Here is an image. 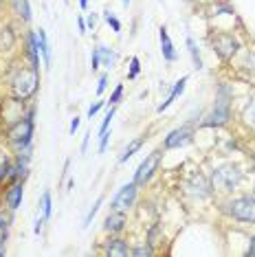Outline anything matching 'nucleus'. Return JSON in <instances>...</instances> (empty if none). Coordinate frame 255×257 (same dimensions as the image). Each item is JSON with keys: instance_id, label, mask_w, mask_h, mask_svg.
Listing matches in <instances>:
<instances>
[{"instance_id": "obj_1", "label": "nucleus", "mask_w": 255, "mask_h": 257, "mask_svg": "<svg viewBox=\"0 0 255 257\" xmlns=\"http://www.w3.org/2000/svg\"><path fill=\"white\" fill-rule=\"evenodd\" d=\"M38 88V71L36 68H22L11 81V90L16 99H29Z\"/></svg>"}, {"instance_id": "obj_2", "label": "nucleus", "mask_w": 255, "mask_h": 257, "mask_svg": "<svg viewBox=\"0 0 255 257\" xmlns=\"http://www.w3.org/2000/svg\"><path fill=\"white\" fill-rule=\"evenodd\" d=\"M240 180H242V172L237 165H224L213 174V185H216L220 191H231L233 187H237Z\"/></svg>"}, {"instance_id": "obj_3", "label": "nucleus", "mask_w": 255, "mask_h": 257, "mask_svg": "<svg viewBox=\"0 0 255 257\" xmlns=\"http://www.w3.org/2000/svg\"><path fill=\"white\" fill-rule=\"evenodd\" d=\"M31 116H33V112H29L25 116V121H18L9 132V139L18 143L20 148H27V145L31 143V137H33V119Z\"/></svg>"}, {"instance_id": "obj_4", "label": "nucleus", "mask_w": 255, "mask_h": 257, "mask_svg": "<svg viewBox=\"0 0 255 257\" xmlns=\"http://www.w3.org/2000/svg\"><path fill=\"white\" fill-rule=\"evenodd\" d=\"M229 207H231L229 211L235 220L255 222V198H235Z\"/></svg>"}, {"instance_id": "obj_5", "label": "nucleus", "mask_w": 255, "mask_h": 257, "mask_svg": "<svg viewBox=\"0 0 255 257\" xmlns=\"http://www.w3.org/2000/svg\"><path fill=\"white\" fill-rule=\"evenodd\" d=\"M135 198H137V183H130L125 185L123 189L114 196L112 200V211H128V209L135 204Z\"/></svg>"}, {"instance_id": "obj_6", "label": "nucleus", "mask_w": 255, "mask_h": 257, "mask_svg": "<svg viewBox=\"0 0 255 257\" xmlns=\"http://www.w3.org/2000/svg\"><path fill=\"white\" fill-rule=\"evenodd\" d=\"M213 49H216V53L222 57V60H229V57H233V53L237 51V42L227 33H218V36H213L211 40Z\"/></svg>"}, {"instance_id": "obj_7", "label": "nucleus", "mask_w": 255, "mask_h": 257, "mask_svg": "<svg viewBox=\"0 0 255 257\" xmlns=\"http://www.w3.org/2000/svg\"><path fill=\"white\" fill-rule=\"evenodd\" d=\"M159 161H161V152H152V154L148 156L146 161L139 165L137 169V174H135V183L137 185H143V183H148L150 176L154 174V169L159 167Z\"/></svg>"}, {"instance_id": "obj_8", "label": "nucleus", "mask_w": 255, "mask_h": 257, "mask_svg": "<svg viewBox=\"0 0 255 257\" xmlns=\"http://www.w3.org/2000/svg\"><path fill=\"white\" fill-rule=\"evenodd\" d=\"M90 66L92 71H97L99 66L103 68H112L114 66V53L106 46H99V49L92 51V57H90Z\"/></svg>"}, {"instance_id": "obj_9", "label": "nucleus", "mask_w": 255, "mask_h": 257, "mask_svg": "<svg viewBox=\"0 0 255 257\" xmlns=\"http://www.w3.org/2000/svg\"><path fill=\"white\" fill-rule=\"evenodd\" d=\"M227 119H229V106L224 99H220V103L213 108V112L209 116V125H222L227 123Z\"/></svg>"}, {"instance_id": "obj_10", "label": "nucleus", "mask_w": 255, "mask_h": 257, "mask_svg": "<svg viewBox=\"0 0 255 257\" xmlns=\"http://www.w3.org/2000/svg\"><path fill=\"white\" fill-rule=\"evenodd\" d=\"M189 141V130H174L170 132V137L165 139V148L167 150H174V148H178V145H183V143H187Z\"/></svg>"}, {"instance_id": "obj_11", "label": "nucleus", "mask_w": 255, "mask_h": 257, "mask_svg": "<svg viewBox=\"0 0 255 257\" xmlns=\"http://www.w3.org/2000/svg\"><path fill=\"white\" fill-rule=\"evenodd\" d=\"M159 38H161V49H163V57L167 62H174L176 60V51H174L172 46V40L167 36V29H161L159 31Z\"/></svg>"}, {"instance_id": "obj_12", "label": "nucleus", "mask_w": 255, "mask_h": 257, "mask_svg": "<svg viewBox=\"0 0 255 257\" xmlns=\"http://www.w3.org/2000/svg\"><path fill=\"white\" fill-rule=\"evenodd\" d=\"M123 224H125L123 211H114L112 215H108V218H106V222H103V229L114 233V231H121V229H123Z\"/></svg>"}, {"instance_id": "obj_13", "label": "nucleus", "mask_w": 255, "mask_h": 257, "mask_svg": "<svg viewBox=\"0 0 255 257\" xmlns=\"http://www.w3.org/2000/svg\"><path fill=\"white\" fill-rule=\"evenodd\" d=\"M128 253H130V250H128L123 239H110L106 244V255H110V257H125Z\"/></svg>"}, {"instance_id": "obj_14", "label": "nucleus", "mask_w": 255, "mask_h": 257, "mask_svg": "<svg viewBox=\"0 0 255 257\" xmlns=\"http://www.w3.org/2000/svg\"><path fill=\"white\" fill-rule=\"evenodd\" d=\"M20 202H22V185H14L7 191V204L9 209H18Z\"/></svg>"}, {"instance_id": "obj_15", "label": "nucleus", "mask_w": 255, "mask_h": 257, "mask_svg": "<svg viewBox=\"0 0 255 257\" xmlns=\"http://www.w3.org/2000/svg\"><path fill=\"white\" fill-rule=\"evenodd\" d=\"M185 84H187V77H183L181 81H176V86H174V90L170 92V97H167L165 101H163V103H161V106H159V112H163V110H165L167 106H170V103L174 101V99H176L178 95H181V92L185 90Z\"/></svg>"}, {"instance_id": "obj_16", "label": "nucleus", "mask_w": 255, "mask_h": 257, "mask_svg": "<svg viewBox=\"0 0 255 257\" xmlns=\"http://www.w3.org/2000/svg\"><path fill=\"white\" fill-rule=\"evenodd\" d=\"M38 49H40V53H42L44 57V64L49 66L51 64V49H49V42H46V33L40 29L38 31Z\"/></svg>"}, {"instance_id": "obj_17", "label": "nucleus", "mask_w": 255, "mask_h": 257, "mask_svg": "<svg viewBox=\"0 0 255 257\" xmlns=\"http://www.w3.org/2000/svg\"><path fill=\"white\" fill-rule=\"evenodd\" d=\"M242 119H244V123H246V125L255 127V99H251V101L246 103L244 112H242Z\"/></svg>"}, {"instance_id": "obj_18", "label": "nucleus", "mask_w": 255, "mask_h": 257, "mask_svg": "<svg viewBox=\"0 0 255 257\" xmlns=\"http://www.w3.org/2000/svg\"><path fill=\"white\" fill-rule=\"evenodd\" d=\"M16 11L22 20H31V9H29V3L27 0H16Z\"/></svg>"}, {"instance_id": "obj_19", "label": "nucleus", "mask_w": 255, "mask_h": 257, "mask_svg": "<svg viewBox=\"0 0 255 257\" xmlns=\"http://www.w3.org/2000/svg\"><path fill=\"white\" fill-rule=\"evenodd\" d=\"M141 145H143V139H137V141H132V143H130V145H128V148H125V152H123V154H121V159H119V161H121V163H125V161L130 159V156L135 154V152H137L139 148H141Z\"/></svg>"}, {"instance_id": "obj_20", "label": "nucleus", "mask_w": 255, "mask_h": 257, "mask_svg": "<svg viewBox=\"0 0 255 257\" xmlns=\"http://www.w3.org/2000/svg\"><path fill=\"white\" fill-rule=\"evenodd\" d=\"M187 46H189V53H191V60H194V66L200 68L202 62H200V55H198V46H196L194 38H187Z\"/></svg>"}, {"instance_id": "obj_21", "label": "nucleus", "mask_w": 255, "mask_h": 257, "mask_svg": "<svg viewBox=\"0 0 255 257\" xmlns=\"http://www.w3.org/2000/svg\"><path fill=\"white\" fill-rule=\"evenodd\" d=\"M42 218L49 220L51 218V191L42 194Z\"/></svg>"}, {"instance_id": "obj_22", "label": "nucleus", "mask_w": 255, "mask_h": 257, "mask_svg": "<svg viewBox=\"0 0 255 257\" xmlns=\"http://www.w3.org/2000/svg\"><path fill=\"white\" fill-rule=\"evenodd\" d=\"M103 202V198H97V202H95V207H92L90 209V211H88V215H86V222H84V226H88L90 224V222H92V218H95V213L97 211H99V204Z\"/></svg>"}, {"instance_id": "obj_23", "label": "nucleus", "mask_w": 255, "mask_h": 257, "mask_svg": "<svg viewBox=\"0 0 255 257\" xmlns=\"http://www.w3.org/2000/svg\"><path fill=\"white\" fill-rule=\"evenodd\" d=\"M106 22H108L110 27H112V31H114V33H119V31H121V22H119L117 18H114V16L106 14Z\"/></svg>"}, {"instance_id": "obj_24", "label": "nucleus", "mask_w": 255, "mask_h": 257, "mask_svg": "<svg viewBox=\"0 0 255 257\" xmlns=\"http://www.w3.org/2000/svg\"><path fill=\"white\" fill-rule=\"evenodd\" d=\"M139 68H141V66H139V60H137V57H132V62H130V75H128V77L135 79L137 75H139Z\"/></svg>"}, {"instance_id": "obj_25", "label": "nucleus", "mask_w": 255, "mask_h": 257, "mask_svg": "<svg viewBox=\"0 0 255 257\" xmlns=\"http://www.w3.org/2000/svg\"><path fill=\"white\" fill-rule=\"evenodd\" d=\"M152 253H154V250H152V248H150V246H141V248L132 250V255H135V257H143V255H146V257H150V255H152Z\"/></svg>"}, {"instance_id": "obj_26", "label": "nucleus", "mask_w": 255, "mask_h": 257, "mask_svg": "<svg viewBox=\"0 0 255 257\" xmlns=\"http://www.w3.org/2000/svg\"><path fill=\"white\" fill-rule=\"evenodd\" d=\"M121 95H123V86H117V90H114L112 92V95H110V103H117L119 101V99H121Z\"/></svg>"}, {"instance_id": "obj_27", "label": "nucleus", "mask_w": 255, "mask_h": 257, "mask_svg": "<svg viewBox=\"0 0 255 257\" xmlns=\"http://www.w3.org/2000/svg\"><path fill=\"white\" fill-rule=\"evenodd\" d=\"M112 116H114V110L110 108V110H108V114H106V119H103V123H101V132H106V130H108V125H110V119H112Z\"/></svg>"}, {"instance_id": "obj_28", "label": "nucleus", "mask_w": 255, "mask_h": 257, "mask_svg": "<svg viewBox=\"0 0 255 257\" xmlns=\"http://www.w3.org/2000/svg\"><path fill=\"white\" fill-rule=\"evenodd\" d=\"M101 106H103V101H97L95 106H90V110H88V116H90V119H92V116H95L97 112H99V110H101Z\"/></svg>"}, {"instance_id": "obj_29", "label": "nucleus", "mask_w": 255, "mask_h": 257, "mask_svg": "<svg viewBox=\"0 0 255 257\" xmlns=\"http://www.w3.org/2000/svg\"><path fill=\"white\" fill-rule=\"evenodd\" d=\"M108 137H110V134H108V130H106V132H101V143H99V152H103V150H106V145H108Z\"/></svg>"}, {"instance_id": "obj_30", "label": "nucleus", "mask_w": 255, "mask_h": 257, "mask_svg": "<svg viewBox=\"0 0 255 257\" xmlns=\"http://www.w3.org/2000/svg\"><path fill=\"white\" fill-rule=\"evenodd\" d=\"M5 239H7V224L0 222V244H5Z\"/></svg>"}, {"instance_id": "obj_31", "label": "nucleus", "mask_w": 255, "mask_h": 257, "mask_svg": "<svg viewBox=\"0 0 255 257\" xmlns=\"http://www.w3.org/2000/svg\"><path fill=\"white\" fill-rule=\"evenodd\" d=\"M106 86H108V79L101 77V79H99V86H97V95H101V92L106 90Z\"/></svg>"}, {"instance_id": "obj_32", "label": "nucleus", "mask_w": 255, "mask_h": 257, "mask_svg": "<svg viewBox=\"0 0 255 257\" xmlns=\"http://www.w3.org/2000/svg\"><path fill=\"white\" fill-rule=\"evenodd\" d=\"M95 22H97V18H95V16H88V20H86V27H90V29H95Z\"/></svg>"}, {"instance_id": "obj_33", "label": "nucleus", "mask_w": 255, "mask_h": 257, "mask_svg": "<svg viewBox=\"0 0 255 257\" xmlns=\"http://www.w3.org/2000/svg\"><path fill=\"white\" fill-rule=\"evenodd\" d=\"M77 127H79V116H75V119L71 121V132L75 134V130H77Z\"/></svg>"}, {"instance_id": "obj_34", "label": "nucleus", "mask_w": 255, "mask_h": 257, "mask_svg": "<svg viewBox=\"0 0 255 257\" xmlns=\"http://www.w3.org/2000/svg\"><path fill=\"white\" fill-rule=\"evenodd\" d=\"M248 255H251V257H255V237L251 239V248H248Z\"/></svg>"}, {"instance_id": "obj_35", "label": "nucleus", "mask_w": 255, "mask_h": 257, "mask_svg": "<svg viewBox=\"0 0 255 257\" xmlns=\"http://www.w3.org/2000/svg\"><path fill=\"white\" fill-rule=\"evenodd\" d=\"M79 33H86V22H84V18H79Z\"/></svg>"}, {"instance_id": "obj_36", "label": "nucleus", "mask_w": 255, "mask_h": 257, "mask_svg": "<svg viewBox=\"0 0 255 257\" xmlns=\"http://www.w3.org/2000/svg\"><path fill=\"white\" fill-rule=\"evenodd\" d=\"M79 5H82V7L86 9V7H88V0H79Z\"/></svg>"}, {"instance_id": "obj_37", "label": "nucleus", "mask_w": 255, "mask_h": 257, "mask_svg": "<svg viewBox=\"0 0 255 257\" xmlns=\"http://www.w3.org/2000/svg\"><path fill=\"white\" fill-rule=\"evenodd\" d=\"M123 5H130V0H123Z\"/></svg>"}, {"instance_id": "obj_38", "label": "nucleus", "mask_w": 255, "mask_h": 257, "mask_svg": "<svg viewBox=\"0 0 255 257\" xmlns=\"http://www.w3.org/2000/svg\"><path fill=\"white\" fill-rule=\"evenodd\" d=\"M0 5H3V0H0Z\"/></svg>"}, {"instance_id": "obj_39", "label": "nucleus", "mask_w": 255, "mask_h": 257, "mask_svg": "<svg viewBox=\"0 0 255 257\" xmlns=\"http://www.w3.org/2000/svg\"><path fill=\"white\" fill-rule=\"evenodd\" d=\"M253 198H255V194H253Z\"/></svg>"}]
</instances>
